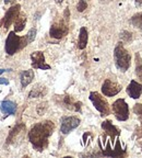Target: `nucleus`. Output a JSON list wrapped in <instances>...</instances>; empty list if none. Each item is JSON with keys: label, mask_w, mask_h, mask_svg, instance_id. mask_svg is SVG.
I'll use <instances>...</instances> for the list:
<instances>
[{"label": "nucleus", "mask_w": 142, "mask_h": 158, "mask_svg": "<svg viewBox=\"0 0 142 158\" xmlns=\"http://www.w3.org/2000/svg\"><path fill=\"white\" fill-rule=\"evenodd\" d=\"M10 2H12V0H5L6 5H7V3H10Z\"/></svg>", "instance_id": "obj_32"}, {"label": "nucleus", "mask_w": 142, "mask_h": 158, "mask_svg": "<svg viewBox=\"0 0 142 158\" xmlns=\"http://www.w3.org/2000/svg\"><path fill=\"white\" fill-rule=\"evenodd\" d=\"M60 131L62 134H69L72 130L77 128L81 123L78 116H64L60 122Z\"/></svg>", "instance_id": "obj_8"}, {"label": "nucleus", "mask_w": 142, "mask_h": 158, "mask_svg": "<svg viewBox=\"0 0 142 158\" xmlns=\"http://www.w3.org/2000/svg\"><path fill=\"white\" fill-rule=\"evenodd\" d=\"M102 155L104 156H109V157H120V156H125L126 155V149L125 148H121L120 143L118 139H116V145L114 148L110 147V144L107 143L105 148H103V153Z\"/></svg>", "instance_id": "obj_11"}, {"label": "nucleus", "mask_w": 142, "mask_h": 158, "mask_svg": "<svg viewBox=\"0 0 142 158\" xmlns=\"http://www.w3.org/2000/svg\"><path fill=\"white\" fill-rule=\"evenodd\" d=\"M88 40H89V34H88V30L86 27H82L80 29V33H79V42H78V47L80 49H84L88 44Z\"/></svg>", "instance_id": "obj_20"}, {"label": "nucleus", "mask_w": 142, "mask_h": 158, "mask_svg": "<svg viewBox=\"0 0 142 158\" xmlns=\"http://www.w3.org/2000/svg\"><path fill=\"white\" fill-rule=\"evenodd\" d=\"M46 94H47L46 87L42 86V85H36L29 92V98H41V97H44Z\"/></svg>", "instance_id": "obj_19"}, {"label": "nucleus", "mask_w": 142, "mask_h": 158, "mask_svg": "<svg viewBox=\"0 0 142 158\" xmlns=\"http://www.w3.org/2000/svg\"><path fill=\"white\" fill-rule=\"evenodd\" d=\"M62 104H64L65 108H67L68 110L76 111V112H80L81 106H82V103H81V102L74 101L73 99H72V97H70V96L62 97Z\"/></svg>", "instance_id": "obj_16"}, {"label": "nucleus", "mask_w": 142, "mask_h": 158, "mask_svg": "<svg viewBox=\"0 0 142 158\" xmlns=\"http://www.w3.org/2000/svg\"><path fill=\"white\" fill-rule=\"evenodd\" d=\"M130 23L136 29H139L140 31H142V12L136 13L135 15H132V18L130 19Z\"/></svg>", "instance_id": "obj_21"}, {"label": "nucleus", "mask_w": 142, "mask_h": 158, "mask_svg": "<svg viewBox=\"0 0 142 158\" xmlns=\"http://www.w3.org/2000/svg\"><path fill=\"white\" fill-rule=\"evenodd\" d=\"M136 75H137L138 78L142 81V65H140V66H138L136 68Z\"/></svg>", "instance_id": "obj_27"}, {"label": "nucleus", "mask_w": 142, "mask_h": 158, "mask_svg": "<svg viewBox=\"0 0 142 158\" xmlns=\"http://www.w3.org/2000/svg\"><path fill=\"white\" fill-rule=\"evenodd\" d=\"M69 17H70V11H69V8H66L65 13H64V20L66 21V22L69 21Z\"/></svg>", "instance_id": "obj_28"}, {"label": "nucleus", "mask_w": 142, "mask_h": 158, "mask_svg": "<svg viewBox=\"0 0 142 158\" xmlns=\"http://www.w3.org/2000/svg\"><path fill=\"white\" fill-rule=\"evenodd\" d=\"M54 130V122L49 120L39 122L32 126L29 132V141L35 151L43 152L48 146V138L52 136Z\"/></svg>", "instance_id": "obj_1"}, {"label": "nucleus", "mask_w": 142, "mask_h": 158, "mask_svg": "<svg viewBox=\"0 0 142 158\" xmlns=\"http://www.w3.org/2000/svg\"><path fill=\"white\" fill-rule=\"evenodd\" d=\"M92 138H93V135H92L90 132H86V133L83 134V136H82V144H83L84 147H86V146L91 143Z\"/></svg>", "instance_id": "obj_23"}, {"label": "nucleus", "mask_w": 142, "mask_h": 158, "mask_svg": "<svg viewBox=\"0 0 142 158\" xmlns=\"http://www.w3.org/2000/svg\"><path fill=\"white\" fill-rule=\"evenodd\" d=\"M36 33H37V30L35 29V27H32V29L27 32V34L25 35V36H26L27 42H29V44H30V43H32L33 41L35 40V37H36Z\"/></svg>", "instance_id": "obj_22"}, {"label": "nucleus", "mask_w": 142, "mask_h": 158, "mask_svg": "<svg viewBox=\"0 0 142 158\" xmlns=\"http://www.w3.org/2000/svg\"><path fill=\"white\" fill-rule=\"evenodd\" d=\"M114 59H115V65L120 72H127L130 67L131 62V56L129 52L124 47L123 43H117L115 49H114Z\"/></svg>", "instance_id": "obj_3"}, {"label": "nucleus", "mask_w": 142, "mask_h": 158, "mask_svg": "<svg viewBox=\"0 0 142 158\" xmlns=\"http://www.w3.org/2000/svg\"><path fill=\"white\" fill-rule=\"evenodd\" d=\"M89 98H90L91 102L93 103L94 108L100 112L102 116H106L110 113L109 104H108V102L106 101V99L101 94H98V92H96V91H93L90 94Z\"/></svg>", "instance_id": "obj_4"}, {"label": "nucleus", "mask_w": 142, "mask_h": 158, "mask_svg": "<svg viewBox=\"0 0 142 158\" xmlns=\"http://www.w3.org/2000/svg\"><path fill=\"white\" fill-rule=\"evenodd\" d=\"M0 110L5 114V118L8 115H14L17 113L18 106L15 102L11 101V100H3L0 102Z\"/></svg>", "instance_id": "obj_12"}, {"label": "nucleus", "mask_w": 142, "mask_h": 158, "mask_svg": "<svg viewBox=\"0 0 142 158\" xmlns=\"http://www.w3.org/2000/svg\"><path fill=\"white\" fill-rule=\"evenodd\" d=\"M121 91V86L112 79H106L102 85V92L106 97H114Z\"/></svg>", "instance_id": "obj_9"}, {"label": "nucleus", "mask_w": 142, "mask_h": 158, "mask_svg": "<svg viewBox=\"0 0 142 158\" xmlns=\"http://www.w3.org/2000/svg\"><path fill=\"white\" fill-rule=\"evenodd\" d=\"M88 8V3H86L85 0H80L78 2V6H77V9H78L79 12H83L84 10Z\"/></svg>", "instance_id": "obj_25"}, {"label": "nucleus", "mask_w": 142, "mask_h": 158, "mask_svg": "<svg viewBox=\"0 0 142 158\" xmlns=\"http://www.w3.org/2000/svg\"><path fill=\"white\" fill-rule=\"evenodd\" d=\"M31 60H32V67L35 69H43V70H48L50 69V65L45 63L44 53L41 51H36L31 54Z\"/></svg>", "instance_id": "obj_10"}, {"label": "nucleus", "mask_w": 142, "mask_h": 158, "mask_svg": "<svg viewBox=\"0 0 142 158\" xmlns=\"http://www.w3.org/2000/svg\"><path fill=\"white\" fill-rule=\"evenodd\" d=\"M136 135H137V137H142V123L141 126L138 130H136Z\"/></svg>", "instance_id": "obj_29"}, {"label": "nucleus", "mask_w": 142, "mask_h": 158, "mask_svg": "<svg viewBox=\"0 0 142 158\" xmlns=\"http://www.w3.org/2000/svg\"><path fill=\"white\" fill-rule=\"evenodd\" d=\"M20 11H21V6L20 5H14L11 8H9V9L7 10V12H6L5 17L0 20V27H2L5 31H7V30L13 24L15 18L18 17Z\"/></svg>", "instance_id": "obj_7"}, {"label": "nucleus", "mask_w": 142, "mask_h": 158, "mask_svg": "<svg viewBox=\"0 0 142 158\" xmlns=\"http://www.w3.org/2000/svg\"><path fill=\"white\" fill-rule=\"evenodd\" d=\"M68 22H66L65 20H59V21H56L52 24L50 30H49V35L53 39L61 40L62 37H65L68 34Z\"/></svg>", "instance_id": "obj_6"}, {"label": "nucleus", "mask_w": 142, "mask_h": 158, "mask_svg": "<svg viewBox=\"0 0 142 158\" xmlns=\"http://www.w3.org/2000/svg\"><path fill=\"white\" fill-rule=\"evenodd\" d=\"M20 78H21V87H22V89H24L25 87L29 86L31 82H32V80L34 79V72L33 70H24V72L21 73V76H20Z\"/></svg>", "instance_id": "obj_18"}, {"label": "nucleus", "mask_w": 142, "mask_h": 158, "mask_svg": "<svg viewBox=\"0 0 142 158\" xmlns=\"http://www.w3.org/2000/svg\"><path fill=\"white\" fill-rule=\"evenodd\" d=\"M26 25V15L24 12H21L18 15V17L14 20V32H22Z\"/></svg>", "instance_id": "obj_17"}, {"label": "nucleus", "mask_w": 142, "mask_h": 158, "mask_svg": "<svg viewBox=\"0 0 142 158\" xmlns=\"http://www.w3.org/2000/svg\"><path fill=\"white\" fill-rule=\"evenodd\" d=\"M102 128H103L104 132H105L107 135H109V137L113 139V142L116 137H118V136L120 135V131L114 125L113 122L110 121V120H105V121L102 123Z\"/></svg>", "instance_id": "obj_13"}, {"label": "nucleus", "mask_w": 142, "mask_h": 158, "mask_svg": "<svg viewBox=\"0 0 142 158\" xmlns=\"http://www.w3.org/2000/svg\"><path fill=\"white\" fill-rule=\"evenodd\" d=\"M24 131H25L24 123H18L17 125L10 131L9 136H8V138H7V145H10V144L14 143V141L17 139L18 136H19L20 134H22Z\"/></svg>", "instance_id": "obj_15"}, {"label": "nucleus", "mask_w": 142, "mask_h": 158, "mask_svg": "<svg viewBox=\"0 0 142 158\" xmlns=\"http://www.w3.org/2000/svg\"><path fill=\"white\" fill-rule=\"evenodd\" d=\"M0 85H9V80L7 78L0 77Z\"/></svg>", "instance_id": "obj_30"}, {"label": "nucleus", "mask_w": 142, "mask_h": 158, "mask_svg": "<svg viewBox=\"0 0 142 158\" xmlns=\"http://www.w3.org/2000/svg\"><path fill=\"white\" fill-rule=\"evenodd\" d=\"M120 39L125 41V42H131V40H132V34L128 31H123V32L120 33Z\"/></svg>", "instance_id": "obj_24"}, {"label": "nucleus", "mask_w": 142, "mask_h": 158, "mask_svg": "<svg viewBox=\"0 0 142 158\" xmlns=\"http://www.w3.org/2000/svg\"><path fill=\"white\" fill-rule=\"evenodd\" d=\"M113 112L118 121H127L129 118V106L125 99H118L114 102Z\"/></svg>", "instance_id": "obj_5"}, {"label": "nucleus", "mask_w": 142, "mask_h": 158, "mask_svg": "<svg viewBox=\"0 0 142 158\" xmlns=\"http://www.w3.org/2000/svg\"><path fill=\"white\" fill-rule=\"evenodd\" d=\"M56 2H57V3H61V2H62V0H56Z\"/></svg>", "instance_id": "obj_33"}, {"label": "nucleus", "mask_w": 142, "mask_h": 158, "mask_svg": "<svg viewBox=\"0 0 142 158\" xmlns=\"http://www.w3.org/2000/svg\"><path fill=\"white\" fill-rule=\"evenodd\" d=\"M46 109H47V106H46V103H41V104H38L37 106V109H36V111H37V113L39 114V115H43V114L45 113V111H46Z\"/></svg>", "instance_id": "obj_26"}, {"label": "nucleus", "mask_w": 142, "mask_h": 158, "mask_svg": "<svg viewBox=\"0 0 142 158\" xmlns=\"http://www.w3.org/2000/svg\"><path fill=\"white\" fill-rule=\"evenodd\" d=\"M127 94L132 99H139L142 94V84H139L136 80H131L127 87Z\"/></svg>", "instance_id": "obj_14"}, {"label": "nucleus", "mask_w": 142, "mask_h": 158, "mask_svg": "<svg viewBox=\"0 0 142 158\" xmlns=\"http://www.w3.org/2000/svg\"><path fill=\"white\" fill-rule=\"evenodd\" d=\"M136 7H142V0H136Z\"/></svg>", "instance_id": "obj_31"}, {"label": "nucleus", "mask_w": 142, "mask_h": 158, "mask_svg": "<svg viewBox=\"0 0 142 158\" xmlns=\"http://www.w3.org/2000/svg\"><path fill=\"white\" fill-rule=\"evenodd\" d=\"M27 44H29V42H27L26 36H19L14 31H12L9 33L7 40H6V53L8 55H14L15 53L26 47Z\"/></svg>", "instance_id": "obj_2"}]
</instances>
